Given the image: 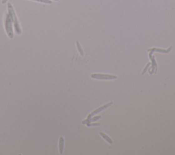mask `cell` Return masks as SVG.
Wrapping results in <instances>:
<instances>
[{"instance_id": "cell-12", "label": "cell", "mask_w": 175, "mask_h": 155, "mask_svg": "<svg viewBox=\"0 0 175 155\" xmlns=\"http://www.w3.org/2000/svg\"><path fill=\"white\" fill-rule=\"evenodd\" d=\"M88 127H95V126H99L100 124H98V123H93V124H86Z\"/></svg>"}, {"instance_id": "cell-7", "label": "cell", "mask_w": 175, "mask_h": 155, "mask_svg": "<svg viewBox=\"0 0 175 155\" xmlns=\"http://www.w3.org/2000/svg\"><path fill=\"white\" fill-rule=\"evenodd\" d=\"M64 146V139L63 137H60L59 139V151H60V154H61L63 153Z\"/></svg>"}, {"instance_id": "cell-9", "label": "cell", "mask_w": 175, "mask_h": 155, "mask_svg": "<svg viewBox=\"0 0 175 155\" xmlns=\"http://www.w3.org/2000/svg\"><path fill=\"white\" fill-rule=\"evenodd\" d=\"M76 44H77V47H78V51L79 52L80 55H81L82 56H83V54H84V53H83V49H82L81 45H80V44H79V41H77V42H76Z\"/></svg>"}, {"instance_id": "cell-13", "label": "cell", "mask_w": 175, "mask_h": 155, "mask_svg": "<svg viewBox=\"0 0 175 155\" xmlns=\"http://www.w3.org/2000/svg\"><path fill=\"white\" fill-rule=\"evenodd\" d=\"M8 0H2V4H5V3H6L7 2H8Z\"/></svg>"}, {"instance_id": "cell-2", "label": "cell", "mask_w": 175, "mask_h": 155, "mask_svg": "<svg viewBox=\"0 0 175 155\" xmlns=\"http://www.w3.org/2000/svg\"><path fill=\"white\" fill-rule=\"evenodd\" d=\"M4 27L6 32V34L9 37V38L12 39L14 38V33H13V28H12V22L11 20L10 17L8 13L5 14L4 18Z\"/></svg>"}, {"instance_id": "cell-14", "label": "cell", "mask_w": 175, "mask_h": 155, "mask_svg": "<svg viewBox=\"0 0 175 155\" xmlns=\"http://www.w3.org/2000/svg\"><path fill=\"white\" fill-rule=\"evenodd\" d=\"M53 1H56V2H58V1H59V0H53Z\"/></svg>"}, {"instance_id": "cell-8", "label": "cell", "mask_w": 175, "mask_h": 155, "mask_svg": "<svg viewBox=\"0 0 175 155\" xmlns=\"http://www.w3.org/2000/svg\"><path fill=\"white\" fill-rule=\"evenodd\" d=\"M100 135L105 140V141H107V142L109 143V144H112V143H113L112 140L110 138L108 137V136L106 134H105L104 132H100Z\"/></svg>"}, {"instance_id": "cell-10", "label": "cell", "mask_w": 175, "mask_h": 155, "mask_svg": "<svg viewBox=\"0 0 175 155\" xmlns=\"http://www.w3.org/2000/svg\"><path fill=\"white\" fill-rule=\"evenodd\" d=\"M32 1H35L38 2H41L43 3H46V4H52V0H32Z\"/></svg>"}, {"instance_id": "cell-11", "label": "cell", "mask_w": 175, "mask_h": 155, "mask_svg": "<svg viewBox=\"0 0 175 155\" xmlns=\"http://www.w3.org/2000/svg\"><path fill=\"white\" fill-rule=\"evenodd\" d=\"M151 64V63H148V64L147 65V66H146V67L144 68V69L143 70V72H142V75H144V74H145V72L148 71V69L149 68V67H150Z\"/></svg>"}, {"instance_id": "cell-1", "label": "cell", "mask_w": 175, "mask_h": 155, "mask_svg": "<svg viewBox=\"0 0 175 155\" xmlns=\"http://www.w3.org/2000/svg\"><path fill=\"white\" fill-rule=\"evenodd\" d=\"M7 7H8V13L9 14L11 20H12V23L14 24V29H15L16 33L17 34L20 35L21 34L22 30H21V28L20 26V24L19 23V21H18L15 12H14L13 6L12 4H11V3H8V4H7Z\"/></svg>"}, {"instance_id": "cell-5", "label": "cell", "mask_w": 175, "mask_h": 155, "mask_svg": "<svg viewBox=\"0 0 175 155\" xmlns=\"http://www.w3.org/2000/svg\"><path fill=\"white\" fill-rule=\"evenodd\" d=\"M112 104H113V102H110L108 103V104H106V105H104L103 106L100 107L99 108L97 109L96 110H94V112H92V113H91L90 114V115L88 116V118H91L92 116H94V115H96L97 113H98L101 112L102 111H103V110H105V109H107L108 108H109V107H110Z\"/></svg>"}, {"instance_id": "cell-6", "label": "cell", "mask_w": 175, "mask_h": 155, "mask_svg": "<svg viewBox=\"0 0 175 155\" xmlns=\"http://www.w3.org/2000/svg\"><path fill=\"white\" fill-rule=\"evenodd\" d=\"M172 49V46H170L168 49L166 50L162 49H158V48H152V49H148V51H151V52H158V53H168Z\"/></svg>"}, {"instance_id": "cell-4", "label": "cell", "mask_w": 175, "mask_h": 155, "mask_svg": "<svg viewBox=\"0 0 175 155\" xmlns=\"http://www.w3.org/2000/svg\"><path fill=\"white\" fill-rule=\"evenodd\" d=\"M153 52H151L149 53V58H150V60H151V64H152V70L151 71L149 72V73L152 75L154 72H157V69H158V64H157V62L155 60V56L154 55H152Z\"/></svg>"}, {"instance_id": "cell-3", "label": "cell", "mask_w": 175, "mask_h": 155, "mask_svg": "<svg viewBox=\"0 0 175 155\" xmlns=\"http://www.w3.org/2000/svg\"><path fill=\"white\" fill-rule=\"evenodd\" d=\"M91 78L95 79H100V80H111V79H117V77L116 75H106V74L95 73V74H92V75H91Z\"/></svg>"}]
</instances>
